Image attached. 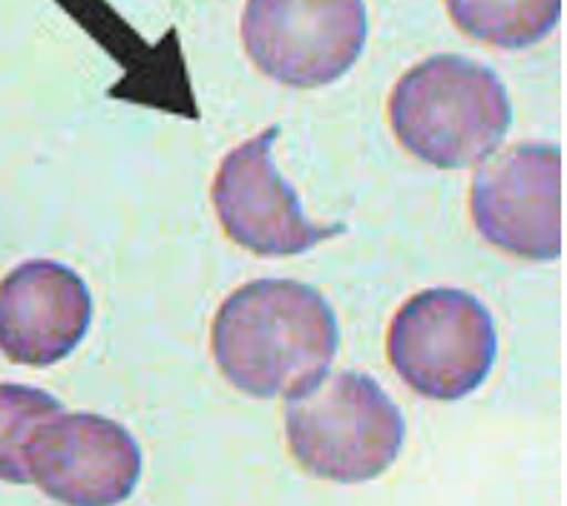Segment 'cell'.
I'll use <instances>...</instances> for the list:
<instances>
[{
    "instance_id": "obj_1",
    "label": "cell",
    "mask_w": 567,
    "mask_h": 506,
    "mask_svg": "<svg viewBox=\"0 0 567 506\" xmlns=\"http://www.w3.org/2000/svg\"><path fill=\"white\" fill-rule=\"evenodd\" d=\"M340 331L329 300L295 279H257L219 306L210 329L216 369L257 400H297L323 383Z\"/></svg>"
},
{
    "instance_id": "obj_2",
    "label": "cell",
    "mask_w": 567,
    "mask_h": 506,
    "mask_svg": "<svg viewBox=\"0 0 567 506\" xmlns=\"http://www.w3.org/2000/svg\"><path fill=\"white\" fill-rule=\"evenodd\" d=\"M389 124L403 151L439 171L482 165L513 124L502 79L464 55H432L412 66L389 99Z\"/></svg>"
},
{
    "instance_id": "obj_3",
    "label": "cell",
    "mask_w": 567,
    "mask_h": 506,
    "mask_svg": "<svg viewBox=\"0 0 567 506\" xmlns=\"http://www.w3.org/2000/svg\"><path fill=\"white\" fill-rule=\"evenodd\" d=\"M406 423L383 385L338 371L309 394L288 400L286 441L302 469L331 484H367L401 455Z\"/></svg>"
},
{
    "instance_id": "obj_4",
    "label": "cell",
    "mask_w": 567,
    "mask_h": 506,
    "mask_svg": "<svg viewBox=\"0 0 567 506\" xmlns=\"http://www.w3.org/2000/svg\"><path fill=\"white\" fill-rule=\"evenodd\" d=\"M496 322L484 302L461 288H430L398 308L386 357L398 378L426 400L473 394L496 365Z\"/></svg>"
},
{
    "instance_id": "obj_5",
    "label": "cell",
    "mask_w": 567,
    "mask_h": 506,
    "mask_svg": "<svg viewBox=\"0 0 567 506\" xmlns=\"http://www.w3.org/2000/svg\"><path fill=\"white\" fill-rule=\"evenodd\" d=\"M369 38L363 0H248L243 43L262 75L295 90L334 84Z\"/></svg>"
},
{
    "instance_id": "obj_6",
    "label": "cell",
    "mask_w": 567,
    "mask_h": 506,
    "mask_svg": "<svg viewBox=\"0 0 567 506\" xmlns=\"http://www.w3.org/2000/svg\"><path fill=\"white\" fill-rule=\"evenodd\" d=\"M280 127H266L223 158L214 176L210 202L230 242L257 257H300L346 230L343 221L317 225L302 214L295 187L271 158Z\"/></svg>"
},
{
    "instance_id": "obj_7",
    "label": "cell",
    "mask_w": 567,
    "mask_h": 506,
    "mask_svg": "<svg viewBox=\"0 0 567 506\" xmlns=\"http://www.w3.org/2000/svg\"><path fill=\"white\" fill-rule=\"evenodd\" d=\"M470 214L484 242L530 262L561 257V151L516 144L475 173Z\"/></svg>"
},
{
    "instance_id": "obj_8",
    "label": "cell",
    "mask_w": 567,
    "mask_h": 506,
    "mask_svg": "<svg viewBox=\"0 0 567 506\" xmlns=\"http://www.w3.org/2000/svg\"><path fill=\"white\" fill-rule=\"evenodd\" d=\"M29 481L75 506L127 500L142 478V450L122 423L101 414H55L27 443Z\"/></svg>"
},
{
    "instance_id": "obj_9",
    "label": "cell",
    "mask_w": 567,
    "mask_h": 506,
    "mask_svg": "<svg viewBox=\"0 0 567 506\" xmlns=\"http://www.w3.org/2000/svg\"><path fill=\"white\" fill-rule=\"evenodd\" d=\"M93 322V297L70 265L29 259L0 279V351L29 369L61 363Z\"/></svg>"
},
{
    "instance_id": "obj_10",
    "label": "cell",
    "mask_w": 567,
    "mask_h": 506,
    "mask_svg": "<svg viewBox=\"0 0 567 506\" xmlns=\"http://www.w3.org/2000/svg\"><path fill=\"white\" fill-rule=\"evenodd\" d=\"M455 27L496 50H527L561 18V0H446Z\"/></svg>"
},
{
    "instance_id": "obj_11",
    "label": "cell",
    "mask_w": 567,
    "mask_h": 506,
    "mask_svg": "<svg viewBox=\"0 0 567 506\" xmlns=\"http://www.w3.org/2000/svg\"><path fill=\"white\" fill-rule=\"evenodd\" d=\"M64 412L61 400L35 385L0 383V481L32 484L27 466V443L43 421Z\"/></svg>"
}]
</instances>
